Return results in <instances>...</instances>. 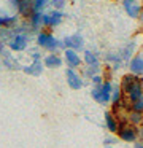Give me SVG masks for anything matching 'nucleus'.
I'll use <instances>...</instances> for the list:
<instances>
[{
  "label": "nucleus",
  "instance_id": "32",
  "mask_svg": "<svg viewBox=\"0 0 143 148\" xmlns=\"http://www.w3.org/2000/svg\"><path fill=\"white\" fill-rule=\"evenodd\" d=\"M142 54H143V53H142Z\"/></svg>",
  "mask_w": 143,
  "mask_h": 148
},
{
  "label": "nucleus",
  "instance_id": "28",
  "mask_svg": "<svg viewBox=\"0 0 143 148\" xmlns=\"http://www.w3.org/2000/svg\"><path fill=\"white\" fill-rule=\"evenodd\" d=\"M6 51V48H5V42H2L0 40V56H3V53Z\"/></svg>",
  "mask_w": 143,
  "mask_h": 148
},
{
  "label": "nucleus",
  "instance_id": "31",
  "mask_svg": "<svg viewBox=\"0 0 143 148\" xmlns=\"http://www.w3.org/2000/svg\"><path fill=\"white\" fill-rule=\"evenodd\" d=\"M140 2H142V3H143V0H140Z\"/></svg>",
  "mask_w": 143,
  "mask_h": 148
},
{
  "label": "nucleus",
  "instance_id": "24",
  "mask_svg": "<svg viewBox=\"0 0 143 148\" xmlns=\"http://www.w3.org/2000/svg\"><path fill=\"white\" fill-rule=\"evenodd\" d=\"M67 5V0H51V7L56 10H64Z\"/></svg>",
  "mask_w": 143,
  "mask_h": 148
},
{
  "label": "nucleus",
  "instance_id": "22",
  "mask_svg": "<svg viewBox=\"0 0 143 148\" xmlns=\"http://www.w3.org/2000/svg\"><path fill=\"white\" fill-rule=\"evenodd\" d=\"M29 56H30L32 61L43 59V56H41V53H40V46H38V45H37V48H30V49H29Z\"/></svg>",
  "mask_w": 143,
  "mask_h": 148
},
{
  "label": "nucleus",
  "instance_id": "21",
  "mask_svg": "<svg viewBox=\"0 0 143 148\" xmlns=\"http://www.w3.org/2000/svg\"><path fill=\"white\" fill-rule=\"evenodd\" d=\"M124 91L121 88V84H113V91H111V105L113 103H118L124 99Z\"/></svg>",
  "mask_w": 143,
  "mask_h": 148
},
{
  "label": "nucleus",
  "instance_id": "30",
  "mask_svg": "<svg viewBox=\"0 0 143 148\" xmlns=\"http://www.w3.org/2000/svg\"><path fill=\"white\" fill-rule=\"evenodd\" d=\"M142 37H143V30H142Z\"/></svg>",
  "mask_w": 143,
  "mask_h": 148
},
{
  "label": "nucleus",
  "instance_id": "2",
  "mask_svg": "<svg viewBox=\"0 0 143 148\" xmlns=\"http://www.w3.org/2000/svg\"><path fill=\"white\" fill-rule=\"evenodd\" d=\"M29 40H30V35H29V34H24V32L14 34V37L8 42L10 51H14V53L25 51L27 46H29Z\"/></svg>",
  "mask_w": 143,
  "mask_h": 148
},
{
  "label": "nucleus",
  "instance_id": "19",
  "mask_svg": "<svg viewBox=\"0 0 143 148\" xmlns=\"http://www.w3.org/2000/svg\"><path fill=\"white\" fill-rule=\"evenodd\" d=\"M100 72H102V65H86L81 70V73H83V78H84V80H91L94 75L100 73Z\"/></svg>",
  "mask_w": 143,
  "mask_h": 148
},
{
  "label": "nucleus",
  "instance_id": "3",
  "mask_svg": "<svg viewBox=\"0 0 143 148\" xmlns=\"http://www.w3.org/2000/svg\"><path fill=\"white\" fill-rule=\"evenodd\" d=\"M64 21V11L62 10H51L43 13V27H57Z\"/></svg>",
  "mask_w": 143,
  "mask_h": 148
},
{
  "label": "nucleus",
  "instance_id": "13",
  "mask_svg": "<svg viewBox=\"0 0 143 148\" xmlns=\"http://www.w3.org/2000/svg\"><path fill=\"white\" fill-rule=\"evenodd\" d=\"M105 127L108 129L110 134H118V131H119V119L111 110L105 112Z\"/></svg>",
  "mask_w": 143,
  "mask_h": 148
},
{
  "label": "nucleus",
  "instance_id": "16",
  "mask_svg": "<svg viewBox=\"0 0 143 148\" xmlns=\"http://www.w3.org/2000/svg\"><path fill=\"white\" fill-rule=\"evenodd\" d=\"M113 81L111 80H105L103 84L100 86V103L107 105L111 102V91H113Z\"/></svg>",
  "mask_w": 143,
  "mask_h": 148
},
{
  "label": "nucleus",
  "instance_id": "7",
  "mask_svg": "<svg viewBox=\"0 0 143 148\" xmlns=\"http://www.w3.org/2000/svg\"><path fill=\"white\" fill-rule=\"evenodd\" d=\"M137 49H138V40L137 38H132L127 43H124V45L121 46V49H119V54H121V58H122V61L129 62L130 59L135 56Z\"/></svg>",
  "mask_w": 143,
  "mask_h": 148
},
{
  "label": "nucleus",
  "instance_id": "5",
  "mask_svg": "<svg viewBox=\"0 0 143 148\" xmlns=\"http://www.w3.org/2000/svg\"><path fill=\"white\" fill-rule=\"evenodd\" d=\"M65 78H67V84L75 91L81 89V88L84 86V78L76 72V69H72V67L67 69L65 70Z\"/></svg>",
  "mask_w": 143,
  "mask_h": 148
},
{
  "label": "nucleus",
  "instance_id": "6",
  "mask_svg": "<svg viewBox=\"0 0 143 148\" xmlns=\"http://www.w3.org/2000/svg\"><path fill=\"white\" fill-rule=\"evenodd\" d=\"M118 137L121 138L122 142H127V143H133V142L138 140V127L132 124H127L126 127L119 129L118 131Z\"/></svg>",
  "mask_w": 143,
  "mask_h": 148
},
{
  "label": "nucleus",
  "instance_id": "9",
  "mask_svg": "<svg viewBox=\"0 0 143 148\" xmlns=\"http://www.w3.org/2000/svg\"><path fill=\"white\" fill-rule=\"evenodd\" d=\"M64 61H65L67 67H72V69H79L83 65V62H84V59L79 56L78 51H75V49H65L64 51Z\"/></svg>",
  "mask_w": 143,
  "mask_h": 148
},
{
  "label": "nucleus",
  "instance_id": "17",
  "mask_svg": "<svg viewBox=\"0 0 143 148\" xmlns=\"http://www.w3.org/2000/svg\"><path fill=\"white\" fill-rule=\"evenodd\" d=\"M2 62H3V65H5L6 69H10V70H18V69H22V65H19L18 64V59H14L11 56V53H8V49H6L5 53H3V56H2Z\"/></svg>",
  "mask_w": 143,
  "mask_h": 148
},
{
  "label": "nucleus",
  "instance_id": "10",
  "mask_svg": "<svg viewBox=\"0 0 143 148\" xmlns=\"http://www.w3.org/2000/svg\"><path fill=\"white\" fill-rule=\"evenodd\" d=\"M64 42H65V46L67 49H75V51H84V38H83L81 34H73V35H68L64 38Z\"/></svg>",
  "mask_w": 143,
  "mask_h": 148
},
{
  "label": "nucleus",
  "instance_id": "29",
  "mask_svg": "<svg viewBox=\"0 0 143 148\" xmlns=\"http://www.w3.org/2000/svg\"><path fill=\"white\" fill-rule=\"evenodd\" d=\"M137 21L143 26V8H142V13H140V16H138V19H137Z\"/></svg>",
  "mask_w": 143,
  "mask_h": 148
},
{
  "label": "nucleus",
  "instance_id": "11",
  "mask_svg": "<svg viewBox=\"0 0 143 148\" xmlns=\"http://www.w3.org/2000/svg\"><path fill=\"white\" fill-rule=\"evenodd\" d=\"M44 62L43 59H37V61H30V64L27 65H22L21 70L27 75H32V77H40L41 73L44 72Z\"/></svg>",
  "mask_w": 143,
  "mask_h": 148
},
{
  "label": "nucleus",
  "instance_id": "18",
  "mask_svg": "<svg viewBox=\"0 0 143 148\" xmlns=\"http://www.w3.org/2000/svg\"><path fill=\"white\" fill-rule=\"evenodd\" d=\"M83 59H84L86 65H102L100 59H99V54L91 51V49H84L83 51Z\"/></svg>",
  "mask_w": 143,
  "mask_h": 148
},
{
  "label": "nucleus",
  "instance_id": "12",
  "mask_svg": "<svg viewBox=\"0 0 143 148\" xmlns=\"http://www.w3.org/2000/svg\"><path fill=\"white\" fill-rule=\"evenodd\" d=\"M138 81H142V78L138 77V75H135V73H126V75H122V78H121V88H122V91H124V96H126L127 92H129L130 89H132L133 86H135Z\"/></svg>",
  "mask_w": 143,
  "mask_h": 148
},
{
  "label": "nucleus",
  "instance_id": "15",
  "mask_svg": "<svg viewBox=\"0 0 143 148\" xmlns=\"http://www.w3.org/2000/svg\"><path fill=\"white\" fill-rule=\"evenodd\" d=\"M43 62L46 69H59L62 64H65L64 58H60L57 53H48L46 56H43Z\"/></svg>",
  "mask_w": 143,
  "mask_h": 148
},
{
  "label": "nucleus",
  "instance_id": "8",
  "mask_svg": "<svg viewBox=\"0 0 143 148\" xmlns=\"http://www.w3.org/2000/svg\"><path fill=\"white\" fill-rule=\"evenodd\" d=\"M103 61H105V64H107L113 72L119 70V69L126 64V62L122 61V58H121L119 51H107V53H105Z\"/></svg>",
  "mask_w": 143,
  "mask_h": 148
},
{
  "label": "nucleus",
  "instance_id": "23",
  "mask_svg": "<svg viewBox=\"0 0 143 148\" xmlns=\"http://www.w3.org/2000/svg\"><path fill=\"white\" fill-rule=\"evenodd\" d=\"M92 83V86H100V84H103V81H105V77H103V73H97V75H94V77L89 80Z\"/></svg>",
  "mask_w": 143,
  "mask_h": 148
},
{
  "label": "nucleus",
  "instance_id": "4",
  "mask_svg": "<svg viewBox=\"0 0 143 148\" xmlns=\"http://www.w3.org/2000/svg\"><path fill=\"white\" fill-rule=\"evenodd\" d=\"M121 3H122V8L127 16L132 18V19H138L143 8V3L140 0H121Z\"/></svg>",
  "mask_w": 143,
  "mask_h": 148
},
{
  "label": "nucleus",
  "instance_id": "25",
  "mask_svg": "<svg viewBox=\"0 0 143 148\" xmlns=\"http://www.w3.org/2000/svg\"><path fill=\"white\" fill-rule=\"evenodd\" d=\"M118 140H121V138H118V137H113V135H108V137H105V140H103V145L105 147H113V145H116L118 143Z\"/></svg>",
  "mask_w": 143,
  "mask_h": 148
},
{
  "label": "nucleus",
  "instance_id": "14",
  "mask_svg": "<svg viewBox=\"0 0 143 148\" xmlns=\"http://www.w3.org/2000/svg\"><path fill=\"white\" fill-rule=\"evenodd\" d=\"M130 73H135L138 77H143V54H135L129 62H127Z\"/></svg>",
  "mask_w": 143,
  "mask_h": 148
},
{
  "label": "nucleus",
  "instance_id": "20",
  "mask_svg": "<svg viewBox=\"0 0 143 148\" xmlns=\"http://www.w3.org/2000/svg\"><path fill=\"white\" fill-rule=\"evenodd\" d=\"M127 118H129V123L132 126H143V113L142 112H135V110H130L127 113Z\"/></svg>",
  "mask_w": 143,
  "mask_h": 148
},
{
  "label": "nucleus",
  "instance_id": "1",
  "mask_svg": "<svg viewBox=\"0 0 143 148\" xmlns=\"http://www.w3.org/2000/svg\"><path fill=\"white\" fill-rule=\"evenodd\" d=\"M35 40H37V45L40 46V48L46 49V51H49V53L60 51L59 49V38H56L51 32L40 30V32L37 34V38Z\"/></svg>",
  "mask_w": 143,
  "mask_h": 148
},
{
  "label": "nucleus",
  "instance_id": "27",
  "mask_svg": "<svg viewBox=\"0 0 143 148\" xmlns=\"http://www.w3.org/2000/svg\"><path fill=\"white\" fill-rule=\"evenodd\" d=\"M133 148H143V140H137V142H133Z\"/></svg>",
  "mask_w": 143,
  "mask_h": 148
},
{
  "label": "nucleus",
  "instance_id": "26",
  "mask_svg": "<svg viewBox=\"0 0 143 148\" xmlns=\"http://www.w3.org/2000/svg\"><path fill=\"white\" fill-rule=\"evenodd\" d=\"M132 110H135V112H142V113H143V97H142V99H138L137 102L132 103Z\"/></svg>",
  "mask_w": 143,
  "mask_h": 148
}]
</instances>
